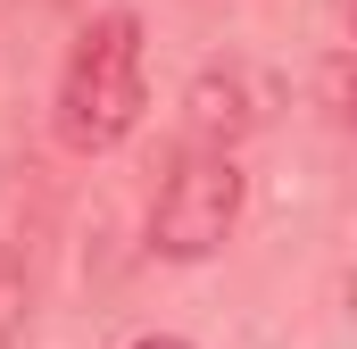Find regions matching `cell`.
Returning a JSON list of instances; mask_svg holds the SVG:
<instances>
[{
	"mask_svg": "<svg viewBox=\"0 0 357 349\" xmlns=\"http://www.w3.org/2000/svg\"><path fill=\"white\" fill-rule=\"evenodd\" d=\"M142 108H150V75H142V17H125V8H108V17H91L84 34H75V50H67V67H59V100H50V125H59V142L67 150H116L133 125H142Z\"/></svg>",
	"mask_w": 357,
	"mask_h": 349,
	"instance_id": "obj_1",
	"label": "cell"
},
{
	"mask_svg": "<svg viewBox=\"0 0 357 349\" xmlns=\"http://www.w3.org/2000/svg\"><path fill=\"white\" fill-rule=\"evenodd\" d=\"M233 225H241V167L225 150H191L158 183V200H150V250L158 258H183V266L216 258Z\"/></svg>",
	"mask_w": 357,
	"mask_h": 349,
	"instance_id": "obj_2",
	"label": "cell"
},
{
	"mask_svg": "<svg viewBox=\"0 0 357 349\" xmlns=\"http://www.w3.org/2000/svg\"><path fill=\"white\" fill-rule=\"evenodd\" d=\"M266 108H274V75L241 67V59L199 67L191 91H183V125H191V142H199V150H225V158H233V142H250V133L266 125Z\"/></svg>",
	"mask_w": 357,
	"mask_h": 349,
	"instance_id": "obj_3",
	"label": "cell"
},
{
	"mask_svg": "<svg viewBox=\"0 0 357 349\" xmlns=\"http://www.w3.org/2000/svg\"><path fill=\"white\" fill-rule=\"evenodd\" d=\"M133 349H191V341H175V333H142Z\"/></svg>",
	"mask_w": 357,
	"mask_h": 349,
	"instance_id": "obj_4",
	"label": "cell"
}]
</instances>
